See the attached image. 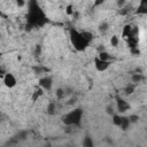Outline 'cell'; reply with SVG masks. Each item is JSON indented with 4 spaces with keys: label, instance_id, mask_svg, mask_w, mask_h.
<instances>
[{
    "label": "cell",
    "instance_id": "obj_22",
    "mask_svg": "<svg viewBox=\"0 0 147 147\" xmlns=\"http://www.w3.org/2000/svg\"><path fill=\"white\" fill-rule=\"evenodd\" d=\"M125 2H126L125 0H117V6H118L119 8H122V7L125 5Z\"/></svg>",
    "mask_w": 147,
    "mask_h": 147
},
{
    "label": "cell",
    "instance_id": "obj_6",
    "mask_svg": "<svg viewBox=\"0 0 147 147\" xmlns=\"http://www.w3.org/2000/svg\"><path fill=\"white\" fill-rule=\"evenodd\" d=\"M39 85L42 90H46V91H49L52 88V85H53V80L51 77L46 76V77H42L40 80H39Z\"/></svg>",
    "mask_w": 147,
    "mask_h": 147
},
{
    "label": "cell",
    "instance_id": "obj_19",
    "mask_svg": "<svg viewBox=\"0 0 147 147\" xmlns=\"http://www.w3.org/2000/svg\"><path fill=\"white\" fill-rule=\"evenodd\" d=\"M129 119H130L131 123H134V122H137V121L139 119V116H137V115H131V116H129Z\"/></svg>",
    "mask_w": 147,
    "mask_h": 147
},
{
    "label": "cell",
    "instance_id": "obj_20",
    "mask_svg": "<svg viewBox=\"0 0 147 147\" xmlns=\"http://www.w3.org/2000/svg\"><path fill=\"white\" fill-rule=\"evenodd\" d=\"M56 95H57V98H62L63 95H64V92H63V90H61V88H59L57 91H56Z\"/></svg>",
    "mask_w": 147,
    "mask_h": 147
},
{
    "label": "cell",
    "instance_id": "obj_2",
    "mask_svg": "<svg viewBox=\"0 0 147 147\" xmlns=\"http://www.w3.org/2000/svg\"><path fill=\"white\" fill-rule=\"evenodd\" d=\"M69 37H70V41H71L74 48H75L76 51H78V52L85 51V49L88 47L90 42H91V41H88V40L83 36L82 32L77 31V30L74 29V28H70V29H69Z\"/></svg>",
    "mask_w": 147,
    "mask_h": 147
},
{
    "label": "cell",
    "instance_id": "obj_1",
    "mask_svg": "<svg viewBox=\"0 0 147 147\" xmlns=\"http://www.w3.org/2000/svg\"><path fill=\"white\" fill-rule=\"evenodd\" d=\"M48 22L46 14L39 6L37 0L28 1V13H26V26L31 28H41Z\"/></svg>",
    "mask_w": 147,
    "mask_h": 147
},
{
    "label": "cell",
    "instance_id": "obj_14",
    "mask_svg": "<svg viewBox=\"0 0 147 147\" xmlns=\"http://www.w3.org/2000/svg\"><path fill=\"white\" fill-rule=\"evenodd\" d=\"M108 30V23H106V22H103V23H101L100 25H99V31L101 32V33H103V32H106Z\"/></svg>",
    "mask_w": 147,
    "mask_h": 147
},
{
    "label": "cell",
    "instance_id": "obj_18",
    "mask_svg": "<svg viewBox=\"0 0 147 147\" xmlns=\"http://www.w3.org/2000/svg\"><path fill=\"white\" fill-rule=\"evenodd\" d=\"M133 91H134V86L133 85H130V86H127L125 88V94H132Z\"/></svg>",
    "mask_w": 147,
    "mask_h": 147
},
{
    "label": "cell",
    "instance_id": "obj_11",
    "mask_svg": "<svg viewBox=\"0 0 147 147\" xmlns=\"http://www.w3.org/2000/svg\"><path fill=\"white\" fill-rule=\"evenodd\" d=\"M83 146H85V147H92V146H93V141H92V138H90V137H86V138L84 139V141H83Z\"/></svg>",
    "mask_w": 147,
    "mask_h": 147
},
{
    "label": "cell",
    "instance_id": "obj_17",
    "mask_svg": "<svg viewBox=\"0 0 147 147\" xmlns=\"http://www.w3.org/2000/svg\"><path fill=\"white\" fill-rule=\"evenodd\" d=\"M132 80H133V83H138V82L141 80V76H140L139 74H134V75L132 76Z\"/></svg>",
    "mask_w": 147,
    "mask_h": 147
},
{
    "label": "cell",
    "instance_id": "obj_8",
    "mask_svg": "<svg viewBox=\"0 0 147 147\" xmlns=\"http://www.w3.org/2000/svg\"><path fill=\"white\" fill-rule=\"evenodd\" d=\"M136 13L139 15H147V0H140L139 1V5L137 7Z\"/></svg>",
    "mask_w": 147,
    "mask_h": 147
},
{
    "label": "cell",
    "instance_id": "obj_25",
    "mask_svg": "<svg viewBox=\"0 0 147 147\" xmlns=\"http://www.w3.org/2000/svg\"><path fill=\"white\" fill-rule=\"evenodd\" d=\"M40 54V46L38 45L37 47H36V55H39Z\"/></svg>",
    "mask_w": 147,
    "mask_h": 147
},
{
    "label": "cell",
    "instance_id": "obj_10",
    "mask_svg": "<svg viewBox=\"0 0 147 147\" xmlns=\"http://www.w3.org/2000/svg\"><path fill=\"white\" fill-rule=\"evenodd\" d=\"M101 60H105V61H109L111 57H110V55L107 53V52H105V51H102V52H99V55H98Z\"/></svg>",
    "mask_w": 147,
    "mask_h": 147
},
{
    "label": "cell",
    "instance_id": "obj_3",
    "mask_svg": "<svg viewBox=\"0 0 147 147\" xmlns=\"http://www.w3.org/2000/svg\"><path fill=\"white\" fill-rule=\"evenodd\" d=\"M82 117H83V110L80 108H76L67 113L62 117V121L65 125H79L82 122Z\"/></svg>",
    "mask_w": 147,
    "mask_h": 147
},
{
    "label": "cell",
    "instance_id": "obj_7",
    "mask_svg": "<svg viewBox=\"0 0 147 147\" xmlns=\"http://www.w3.org/2000/svg\"><path fill=\"white\" fill-rule=\"evenodd\" d=\"M116 103H117V109H118V111L119 113H124V111H126V110H129L130 109V105L125 101V100H123L122 98H116Z\"/></svg>",
    "mask_w": 147,
    "mask_h": 147
},
{
    "label": "cell",
    "instance_id": "obj_26",
    "mask_svg": "<svg viewBox=\"0 0 147 147\" xmlns=\"http://www.w3.org/2000/svg\"><path fill=\"white\" fill-rule=\"evenodd\" d=\"M107 113H108V114H113V109H111V107H110V108H107Z\"/></svg>",
    "mask_w": 147,
    "mask_h": 147
},
{
    "label": "cell",
    "instance_id": "obj_24",
    "mask_svg": "<svg viewBox=\"0 0 147 147\" xmlns=\"http://www.w3.org/2000/svg\"><path fill=\"white\" fill-rule=\"evenodd\" d=\"M105 2V0H95L94 1V6L96 7V6H100V5H102Z\"/></svg>",
    "mask_w": 147,
    "mask_h": 147
},
{
    "label": "cell",
    "instance_id": "obj_15",
    "mask_svg": "<svg viewBox=\"0 0 147 147\" xmlns=\"http://www.w3.org/2000/svg\"><path fill=\"white\" fill-rule=\"evenodd\" d=\"M41 94H42V88H39L38 91H36V92L33 93V95H32V101H36Z\"/></svg>",
    "mask_w": 147,
    "mask_h": 147
},
{
    "label": "cell",
    "instance_id": "obj_12",
    "mask_svg": "<svg viewBox=\"0 0 147 147\" xmlns=\"http://www.w3.org/2000/svg\"><path fill=\"white\" fill-rule=\"evenodd\" d=\"M118 42H119V38H118L117 36H113V37L110 38V44H111V46L116 47V46L118 45Z\"/></svg>",
    "mask_w": 147,
    "mask_h": 147
},
{
    "label": "cell",
    "instance_id": "obj_5",
    "mask_svg": "<svg viewBox=\"0 0 147 147\" xmlns=\"http://www.w3.org/2000/svg\"><path fill=\"white\" fill-rule=\"evenodd\" d=\"M3 83H5V85H6L7 87L11 88V87H14V86L16 85L17 80H16V78H15V76H14L13 74L8 72V74H6V75L3 76Z\"/></svg>",
    "mask_w": 147,
    "mask_h": 147
},
{
    "label": "cell",
    "instance_id": "obj_4",
    "mask_svg": "<svg viewBox=\"0 0 147 147\" xmlns=\"http://www.w3.org/2000/svg\"><path fill=\"white\" fill-rule=\"evenodd\" d=\"M94 65H95V68H96V70H98V71L102 72V71H105V70H107V69L109 68L110 62H109V61L101 60L99 56H96V57L94 59Z\"/></svg>",
    "mask_w": 147,
    "mask_h": 147
},
{
    "label": "cell",
    "instance_id": "obj_23",
    "mask_svg": "<svg viewBox=\"0 0 147 147\" xmlns=\"http://www.w3.org/2000/svg\"><path fill=\"white\" fill-rule=\"evenodd\" d=\"M16 3H17L18 7H23L24 3H25V1H24V0H16Z\"/></svg>",
    "mask_w": 147,
    "mask_h": 147
},
{
    "label": "cell",
    "instance_id": "obj_13",
    "mask_svg": "<svg viewBox=\"0 0 147 147\" xmlns=\"http://www.w3.org/2000/svg\"><path fill=\"white\" fill-rule=\"evenodd\" d=\"M47 113H48L49 115H53V114L55 113V103H54V102H51V103L48 105V108H47Z\"/></svg>",
    "mask_w": 147,
    "mask_h": 147
},
{
    "label": "cell",
    "instance_id": "obj_9",
    "mask_svg": "<svg viewBox=\"0 0 147 147\" xmlns=\"http://www.w3.org/2000/svg\"><path fill=\"white\" fill-rule=\"evenodd\" d=\"M122 121H123V116H121V115H114L113 116V123L116 126H121Z\"/></svg>",
    "mask_w": 147,
    "mask_h": 147
},
{
    "label": "cell",
    "instance_id": "obj_16",
    "mask_svg": "<svg viewBox=\"0 0 147 147\" xmlns=\"http://www.w3.org/2000/svg\"><path fill=\"white\" fill-rule=\"evenodd\" d=\"M82 33H83V36H84L88 41H91V40L93 39V34H92L91 32H88V31H83Z\"/></svg>",
    "mask_w": 147,
    "mask_h": 147
},
{
    "label": "cell",
    "instance_id": "obj_21",
    "mask_svg": "<svg viewBox=\"0 0 147 147\" xmlns=\"http://www.w3.org/2000/svg\"><path fill=\"white\" fill-rule=\"evenodd\" d=\"M67 14H68V15H74L72 6H68V7H67Z\"/></svg>",
    "mask_w": 147,
    "mask_h": 147
}]
</instances>
